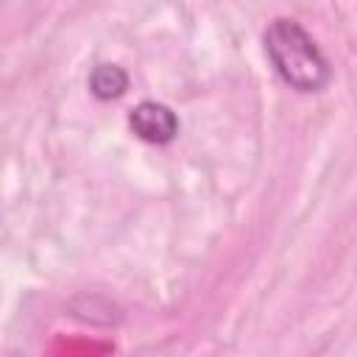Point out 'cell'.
Returning a JSON list of instances; mask_svg holds the SVG:
<instances>
[{
    "label": "cell",
    "mask_w": 357,
    "mask_h": 357,
    "mask_svg": "<svg viewBox=\"0 0 357 357\" xmlns=\"http://www.w3.org/2000/svg\"><path fill=\"white\" fill-rule=\"evenodd\" d=\"M262 45H265V56L273 64L276 75L290 89L301 95H312L329 84L332 78L329 61L324 50L318 47V42L312 39V33L301 22L276 17L273 22H268L262 33Z\"/></svg>",
    "instance_id": "6da1fadb"
},
{
    "label": "cell",
    "mask_w": 357,
    "mask_h": 357,
    "mask_svg": "<svg viewBox=\"0 0 357 357\" xmlns=\"http://www.w3.org/2000/svg\"><path fill=\"white\" fill-rule=\"evenodd\" d=\"M131 131L151 145H167L178 137V117L170 106L159 100H142L128 112Z\"/></svg>",
    "instance_id": "7a4b0ae2"
},
{
    "label": "cell",
    "mask_w": 357,
    "mask_h": 357,
    "mask_svg": "<svg viewBox=\"0 0 357 357\" xmlns=\"http://www.w3.org/2000/svg\"><path fill=\"white\" fill-rule=\"evenodd\" d=\"M128 89V73L117 64H98L89 73V92L98 100H117Z\"/></svg>",
    "instance_id": "3957f363"
}]
</instances>
